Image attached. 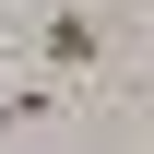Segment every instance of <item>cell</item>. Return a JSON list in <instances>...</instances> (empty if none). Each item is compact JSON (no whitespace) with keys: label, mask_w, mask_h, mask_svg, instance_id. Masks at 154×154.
Segmentation results:
<instances>
[{"label":"cell","mask_w":154,"mask_h":154,"mask_svg":"<svg viewBox=\"0 0 154 154\" xmlns=\"http://www.w3.org/2000/svg\"><path fill=\"white\" fill-rule=\"evenodd\" d=\"M48 107H59V83H48V71H36V83H12V95H0V142H12V131H36Z\"/></svg>","instance_id":"7a4b0ae2"},{"label":"cell","mask_w":154,"mask_h":154,"mask_svg":"<svg viewBox=\"0 0 154 154\" xmlns=\"http://www.w3.org/2000/svg\"><path fill=\"white\" fill-rule=\"evenodd\" d=\"M24 48H36V71L59 83V95H95V83H107V12H95V0H36V24H24Z\"/></svg>","instance_id":"6da1fadb"}]
</instances>
